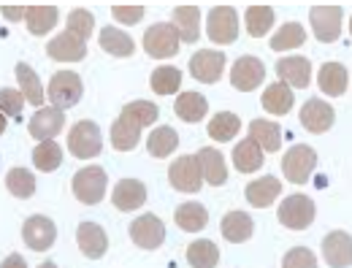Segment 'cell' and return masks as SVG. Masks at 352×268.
Instances as JSON below:
<instances>
[{
	"instance_id": "3",
	"label": "cell",
	"mask_w": 352,
	"mask_h": 268,
	"mask_svg": "<svg viewBox=\"0 0 352 268\" xmlns=\"http://www.w3.org/2000/svg\"><path fill=\"white\" fill-rule=\"evenodd\" d=\"M103 149V138H100V128L89 120H82L71 128L68 133V152L79 160H89L95 155H100Z\"/></svg>"
},
{
	"instance_id": "36",
	"label": "cell",
	"mask_w": 352,
	"mask_h": 268,
	"mask_svg": "<svg viewBox=\"0 0 352 268\" xmlns=\"http://www.w3.org/2000/svg\"><path fill=\"white\" fill-rule=\"evenodd\" d=\"M179 146V135H176L174 128L163 125V128H155L152 135L146 138V149L152 157H168L174 155V149Z\"/></svg>"
},
{
	"instance_id": "30",
	"label": "cell",
	"mask_w": 352,
	"mask_h": 268,
	"mask_svg": "<svg viewBox=\"0 0 352 268\" xmlns=\"http://www.w3.org/2000/svg\"><path fill=\"white\" fill-rule=\"evenodd\" d=\"M209 111V100L198 92H182L176 98V114L184 120V122H201Z\"/></svg>"
},
{
	"instance_id": "25",
	"label": "cell",
	"mask_w": 352,
	"mask_h": 268,
	"mask_svg": "<svg viewBox=\"0 0 352 268\" xmlns=\"http://www.w3.org/2000/svg\"><path fill=\"white\" fill-rule=\"evenodd\" d=\"M220 230L228 241L241 244V241H250V238H252L255 223H252V217H250L247 212H228V214L222 217Z\"/></svg>"
},
{
	"instance_id": "50",
	"label": "cell",
	"mask_w": 352,
	"mask_h": 268,
	"mask_svg": "<svg viewBox=\"0 0 352 268\" xmlns=\"http://www.w3.org/2000/svg\"><path fill=\"white\" fill-rule=\"evenodd\" d=\"M0 133H6V117L0 114Z\"/></svg>"
},
{
	"instance_id": "10",
	"label": "cell",
	"mask_w": 352,
	"mask_h": 268,
	"mask_svg": "<svg viewBox=\"0 0 352 268\" xmlns=\"http://www.w3.org/2000/svg\"><path fill=\"white\" fill-rule=\"evenodd\" d=\"M265 79V65L258 57H239L233 63V71H230V85L241 92H252L263 85Z\"/></svg>"
},
{
	"instance_id": "17",
	"label": "cell",
	"mask_w": 352,
	"mask_h": 268,
	"mask_svg": "<svg viewBox=\"0 0 352 268\" xmlns=\"http://www.w3.org/2000/svg\"><path fill=\"white\" fill-rule=\"evenodd\" d=\"M46 54H49L52 60H57V63H79V60H85V54H87V44L65 30V33H60L57 38H52V41L46 44Z\"/></svg>"
},
{
	"instance_id": "39",
	"label": "cell",
	"mask_w": 352,
	"mask_h": 268,
	"mask_svg": "<svg viewBox=\"0 0 352 268\" xmlns=\"http://www.w3.org/2000/svg\"><path fill=\"white\" fill-rule=\"evenodd\" d=\"M304 41H307V30H304V25H298V22H287V25H282V30L271 38V49H274V52H287V49H298Z\"/></svg>"
},
{
	"instance_id": "4",
	"label": "cell",
	"mask_w": 352,
	"mask_h": 268,
	"mask_svg": "<svg viewBox=\"0 0 352 268\" xmlns=\"http://www.w3.org/2000/svg\"><path fill=\"white\" fill-rule=\"evenodd\" d=\"M342 8L339 5H314L309 11V25L314 30V38L322 44H333L342 36Z\"/></svg>"
},
{
	"instance_id": "41",
	"label": "cell",
	"mask_w": 352,
	"mask_h": 268,
	"mask_svg": "<svg viewBox=\"0 0 352 268\" xmlns=\"http://www.w3.org/2000/svg\"><path fill=\"white\" fill-rule=\"evenodd\" d=\"M120 117L131 120L133 125H138V128H146V125H152V122L160 117V111H157V106H155L152 100H133V103H128V106L122 109Z\"/></svg>"
},
{
	"instance_id": "15",
	"label": "cell",
	"mask_w": 352,
	"mask_h": 268,
	"mask_svg": "<svg viewBox=\"0 0 352 268\" xmlns=\"http://www.w3.org/2000/svg\"><path fill=\"white\" fill-rule=\"evenodd\" d=\"M333 120H336L333 106L325 103V100H320V98L307 100L304 109H301V125L307 128L309 133H325V131H331Z\"/></svg>"
},
{
	"instance_id": "7",
	"label": "cell",
	"mask_w": 352,
	"mask_h": 268,
	"mask_svg": "<svg viewBox=\"0 0 352 268\" xmlns=\"http://www.w3.org/2000/svg\"><path fill=\"white\" fill-rule=\"evenodd\" d=\"M74 195H76V201H82L87 206L100 203L103 195H106V171L98 168V166H87V168L76 171V177H74Z\"/></svg>"
},
{
	"instance_id": "8",
	"label": "cell",
	"mask_w": 352,
	"mask_h": 268,
	"mask_svg": "<svg viewBox=\"0 0 352 268\" xmlns=\"http://www.w3.org/2000/svg\"><path fill=\"white\" fill-rule=\"evenodd\" d=\"M206 30H209V38L214 44H233L239 38V14L233 5H217L209 11V19H206Z\"/></svg>"
},
{
	"instance_id": "44",
	"label": "cell",
	"mask_w": 352,
	"mask_h": 268,
	"mask_svg": "<svg viewBox=\"0 0 352 268\" xmlns=\"http://www.w3.org/2000/svg\"><path fill=\"white\" fill-rule=\"evenodd\" d=\"M92 30H95V16H92V11H87V8H74V11L68 14V33H71V36H76V38H82V41L87 44Z\"/></svg>"
},
{
	"instance_id": "29",
	"label": "cell",
	"mask_w": 352,
	"mask_h": 268,
	"mask_svg": "<svg viewBox=\"0 0 352 268\" xmlns=\"http://www.w3.org/2000/svg\"><path fill=\"white\" fill-rule=\"evenodd\" d=\"M263 109L268 114H276V117L287 114L293 109V89L287 85H282V82L268 85L263 92Z\"/></svg>"
},
{
	"instance_id": "47",
	"label": "cell",
	"mask_w": 352,
	"mask_h": 268,
	"mask_svg": "<svg viewBox=\"0 0 352 268\" xmlns=\"http://www.w3.org/2000/svg\"><path fill=\"white\" fill-rule=\"evenodd\" d=\"M111 14H114V19L117 22H122V25H135V22H141V16H144V5H111Z\"/></svg>"
},
{
	"instance_id": "1",
	"label": "cell",
	"mask_w": 352,
	"mask_h": 268,
	"mask_svg": "<svg viewBox=\"0 0 352 268\" xmlns=\"http://www.w3.org/2000/svg\"><path fill=\"white\" fill-rule=\"evenodd\" d=\"M82 95H85V85H82L79 74H74V71H60V74H54L52 82H49V89H46L49 103H52L54 109H60V111L76 106V103L82 100Z\"/></svg>"
},
{
	"instance_id": "23",
	"label": "cell",
	"mask_w": 352,
	"mask_h": 268,
	"mask_svg": "<svg viewBox=\"0 0 352 268\" xmlns=\"http://www.w3.org/2000/svg\"><path fill=\"white\" fill-rule=\"evenodd\" d=\"M317 82L325 95H344L350 87V71L342 63H325L317 74Z\"/></svg>"
},
{
	"instance_id": "16",
	"label": "cell",
	"mask_w": 352,
	"mask_h": 268,
	"mask_svg": "<svg viewBox=\"0 0 352 268\" xmlns=\"http://www.w3.org/2000/svg\"><path fill=\"white\" fill-rule=\"evenodd\" d=\"M322 255L325 263L333 268H347L352 263V238L344 230H333L322 238Z\"/></svg>"
},
{
	"instance_id": "37",
	"label": "cell",
	"mask_w": 352,
	"mask_h": 268,
	"mask_svg": "<svg viewBox=\"0 0 352 268\" xmlns=\"http://www.w3.org/2000/svg\"><path fill=\"white\" fill-rule=\"evenodd\" d=\"M244 22H247V33L252 38H263L274 25V8L271 5H250Z\"/></svg>"
},
{
	"instance_id": "14",
	"label": "cell",
	"mask_w": 352,
	"mask_h": 268,
	"mask_svg": "<svg viewBox=\"0 0 352 268\" xmlns=\"http://www.w3.org/2000/svg\"><path fill=\"white\" fill-rule=\"evenodd\" d=\"M63 128H65V117H63V111L54 109V106L38 109V111L30 117V122H28L30 135L38 138V141H52Z\"/></svg>"
},
{
	"instance_id": "9",
	"label": "cell",
	"mask_w": 352,
	"mask_h": 268,
	"mask_svg": "<svg viewBox=\"0 0 352 268\" xmlns=\"http://www.w3.org/2000/svg\"><path fill=\"white\" fill-rule=\"evenodd\" d=\"M222 71H225V52L204 49L190 57V74L204 85H217Z\"/></svg>"
},
{
	"instance_id": "31",
	"label": "cell",
	"mask_w": 352,
	"mask_h": 268,
	"mask_svg": "<svg viewBox=\"0 0 352 268\" xmlns=\"http://www.w3.org/2000/svg\"><path fill=\"white\" fill-rule=\"evenodd\" d=\"M250 138L263 149V152H276L282 146V131L276 122H268V120H255L250 125Z\"/></svg>"
},
{
	"instance_id": "24",
	"label": "cell",
	"mask_w": 352,
	"mask_h": 268,
	"mask_svg": "<svg viewBox=\"0 0 352 268\" xmlns=\"http://www.w3.org/2000/svg\"><path fill=\"white\" fill-rule=\"evenodd\" d=\"M282 192V181L276 177H263V179H255L247 184V201L255 206V209H265L271 206Z\"/></svg>"
},
{
	"instance_id": "20",
	"label": "cell",
	"mask_w": 352,
	"mask_h": 268,
	"mask_svg": "<svg viewBox=\"0 0 352 268\" xmlns=\"http://www.w3.org/2000/svg\"><path fill=\"white\" fill-rule=\"evenodd\" d=\"M111 203L120 212H135L146 203V187L138 179H122L111 192Z\"/></svg>"
},
{
	"instance_id": "51",
	"label": "cell",
	"mask_w": 352,
	"mask_h": 268,
	"mask_svg": "<svg viewBox=\"0 0 352 268\" xmlns=\"http://www.w3.org/2000/svg\"><path fill=\"white\" fill-rule=\"evenodd\" d=\"M38 268H57L54 263H44V266H38Z\"/></svg>"
},
{
	"instance_id": "43",
	"label": "cell",
	"mask_w": 352,
	"mask_h": 268,
	"mask_svg": "<svg viewBox=\"0 0 352 268\" xmlns=\"http://www.w3.org/2000/svg\"><path fill=\"white\" fill-rule=\"evenodd\" d=\"M6 187L16 198H30L36 192V177L28 168H11L6 177Z\"/></svg>"
},
{
	"instance_id": "38",
	"label": "cell",
	"mask_w": 352,
	"mask_h": 268,
	"mask_svg": "<svg viewBox=\"0 0 352 268\" xmlns=\"http://www.w3.org/2000/svg\"><path fill=\"white\" fill-rule=\"evenodd\" d=\"M60 163H63V149H60V144L57 141H41L36 149H33V166L38 168V171H54V168H60Z\"/></svg>"
},
{
	"instance_id": "19",
	"label": "cell",
	"mask_w": 352,
	"mask_h": 268,
	"mask_svg": "<svg viewBox=\"0 0 352 268\" xmlns=\"http://www.w3.org/2000/svg\"><path fill=\"white\" fill-rule=\"evenodd\" d=\"M276 74H279L282 85L307 89L309 82H311V63L307 57H282L276 63Z\"/></svg>"
},
{
	"instance_id": "34",
	"label": "cell",
	"mask_w": 352,
	"mask_h": 268,
	"mask_svg": "<svg viewBox=\"0 0 352 268\" xmlns=\"http://www.w3.org/2000/svg\"><path fill=\"white\" fill-rule=\"evenodd\" d=\"M141 141V128L133 125L131 120L120 117L114 125H111V146L120 149V152H133Z\"/></svg>"
},
{
	"instance_id": "22",
	"label": "cell",
	"mask_w": 352,
	"mask_h": 268,
	"mask_svg": "<svg viewBox=\"0 0 352 268\" xmlns=\"http://www.w3.org/2000/svg\"><path fill=\"white\" fill-rule=\"evenodd\" d=\"M198 166H201V177L204 181H209V184H214V187H220L228 181V168H225V157H222L217 149H212V146H204L201 152H198Z\"/></svg>"
},
{
	"instance_id": "26",
	"label": "cell",
	"mask_w": 352,
	"mask_h": 268,
	"mask_svg": "<svg viewBox=\"0 0 352 268\" xmlns=\"http://www.w3.org/2000/svg\"><path fill=\"white\" fill-rule=\"evenodd\" d=\"M263 149L252 141V138H244L239 141V146L233 149V166L241 171V174H252L263 166Z\"/></svg>"
},
{
	"instance_id": "45",
	"label": "cell",
	"mask_w": 352,
	"mask_h": 268,
	"mask_svg": "<svg viewBox=\"0 0 352 268\" xmlns=\"http://www.w3.org/2000/svg\"><path fill=\"white\" fill-rule=\"evenodd\" d=\"M22 106H25V95L19 89H0V114H8V117H19L22 114ZM22 120V117H19Z\"/></svg>"
},
{
	"instance_id": "49",
	"label": "cell",
	"mask_w": 352,
	"mask_h": 268,
	"mask_svg": "<svg viewBox=\"0 0 352 268\" xmlns=\"http://www.w3.org/2000/svg\"><path fill=\"white\" fill-rule=\"evenodd\" d=\"M0 268H28V263L22 260V255H8L6 260H3V266Z\"/></svg>"
},
{
	"instance_id": "42",
	"label": "cell",
	"mask_w": 352,
	"mask_h": 268,
	"mask_svg": "<svg viewBox=\"0 0 352 268\" xmlns=\"http://www.w3.org/2000/svg\"><path fill=\"white\" fill-rule=\"evenodd\" d=\"M149 85H152V92H157V95H174L182 85V71L171 68V65H160L157 71H152Z\"/></svg>"
},
{
	"instance_id": "32",
	"label": "cell",
	"mask_w": 352,
	"mask_h": 268,
	"mask_svg": "<svg viewBox=\"0 0 352 268\" xmlns=\"http://www.w3.org/2000/svg\"><path fill=\"white\" fill-rule=\"evenodd\" d=\"M187 263L192 268H214L220 263V249L214 241L209 238H201V241H192L187 247Z\"/></svg>"
},
{
	"instance_id": "2",
	"label": "cell",
	"mask_w": 352,
	"mask_h": 268,
	"mask_svg": "<svg viewBox=\"0 0 352 268\" xmlns=\"http://www.w3.org/2000/svg\"><path fill=\"white\" fill-rule=\"evenodd\" d=\"M314 166H317V152L307 146V144H296L285 152L282 157V171L285 179L293 181V184H304L309 181V177L314 174Z\"/></svg>"
},
{
	"instance_id": "46",
	"label": "cell",
	"mask_w": 352,
	"mask_h": 268,
	"mask_svg": "<svg viewBox=\"0 0 352 268\" xmlns=\"http://www.w3.org/2000/svg\"><path fill=\"white\" fill-rule=\"evenodd\" d=\"M282 268H317V258L309 249H304V247H296V249H290L285 255Z\"/></svg>"
},
{
	"instance_id": "40",
	"label": "cell",
	"mask_w": 352,
	"mask_h": 268,
	"mask_svg": "<svg viewBox=\"0 0 352 268\" xmlns=\"http://www.w3.org/2000/svg\"><path fill=\"white\" fill-rule=\"evenodd\" d=\"M239 131H241V120L233 111H220L209 122V138H214V141H230V138H236Z\"/></svg>"
},
{
	"instance_id": "28",
	"label": "cell",
	"mask_w": 352,
	"mask_h": 268,
	"mask_svg": "<svg viewBox=\"0 0 352 268\" xmlns=\"http://www.w3.org/2000/svg\"><path fill=\"white\" fill-rule=\"evenodd\" d=\"M60 14H57V5H28V30L33 36H46L49 30H54Z\"/></svg>"
},
{
	"instance_id": "11",
	"label": "cell",
	"mask_w": 352,
	"mask_h": 268,
	"mask_svg": "<svg viewBox=\"0 0 352 268\" xmlns=\"http://www.w3.org/2000/svg\"><path fill=\"white\" fill-rule=\"evenodd\" d=\"M168 179L179 192H198L204 187V177H201V166L192 155H184L174 160V166L168 168Z\"/></svg>"
},
{
	"instance_id": "27",
	"label": "cell",
	"mask_w": 352,
	"mask_h": 268,
	"mask_svg": "<svg viewBox=\"0 0 352 268\" xmlns=\"http://www.w3.org/2000/svg\"><path fill=\"white\" fill-rule=\"evenodd\" d=\"M16 82H19V92L25 95V100L28 103H33V106H44V85H41V79L36 76V71L28 65V63H19L16 65Z\"/></svg>"
},
{
	"instance_id": "5",
	"label": "cell",
	"mask_w": 352,
	"mask_h": 268,
	"mask_svg": "<svg viewBox=\"0 0 352 268\" xmlns=\"http://www.w3.org/2000/svg\"><path fill=\"white\" fill-rule=\"evenodd\" d=\"M144 52L149 57L166 60L179 52V33L171 22H157L144 33Z\"/></svg>"
},
{
	"instance_id": "21",
	"label": "cell",
	"mask_w": 352,
	"mask_h": 268,
	"mask_svg": "<svg viewBox=\"0 0 352 268\" xmlns=\"http://www.w3.org/2000/svg\"><path fill=\"white\" fill-rule=\"evenodd\" d=\"M171 25L179 33V41L195 44L201 38V8L198 5H176Z\"/></svg>"
},
{
	"instance_id": "33",
	"label": "cell",
	"mask_w": 352,
	"mask_h": 268,
	"mask_svg": "<svg viewBox=\"0 0 352 268\" xmlns=\"http://www.w3.org/2000/svg\"><path fill=\"white\" fill-rule=\"evenodd\" d=\"M98 41H100L103 52H109L114 57H131L133 52H135V44H133L131 36L122 33V30H117V27H103Z\"/></svg>"
},
{
	"instance_id": "13",
	"label": "cell",
	"mask_w": 352,
	"mask_h": 268,
	"mask_svg": "<svg viewBox=\"0 0 352 268\" xmlns=\"http://www.w3.org/2000/svg\"><path fill=\"white\" fill-rule=\"evenodd\" d=\"M131 238L141 249H157L166 241V225L160 223V217H155V214H141L131 225Z\"/></svg>"
},
{
	"instance_id": "6",
	"label": "cell",
	"mask_w": 352,
	"mask_h": 268,
	"mask_svg": "<svg viewBox=\"0 0 352 268\" xmlns=\"http://www.w3.org/2000/svg\"><path fill=\"white\" fill-rule=\"evenodd\" d=\"M279 223L290 230H307L309 225L314 223V203L311 198L296 192V195H287L282 203H279Z\"/></svg>"
},
{
	"instance_id": "35",
	"label": "cell",
	"mask_w": 352,
	"mask_h": 268,
	"mask_svg": "<svg viewBox=\"0 0 352 268\" xmlns=\"http://www.w3.org/2000/svg\"><path fill=\"white\" fill-rule=\"evenodd\" d=\"M206 223H209V212H206L201 203H182V206L176 209V225H179L182 230H187V233L204 230Z\"/></svg>"
},
{
	"instance_id": "48",
	"label": "cell",
	"mask_w": 352,
	"mask_h": 268,
	"mask_svg": "<svg viewBox=\"0 0 352 268\" xmlns=\"http://www.w3.org/2000/svg\"><path fill=\"white\" fill-rule=\"evenodd\" d=\"M0 14H3L8 22H19V19L28 16V5H3Z\"/></svg>"
},
{
	"instance_id": "12",
	"label": "cell",
	"mask_w": 352,
	"mask_h": 268,
	"mask_svg": "<svg viewBox=\"0 0 352 268\" xmlns=\"http://www.w3.org/2000/svg\"><path fill=\"white\" fill-rule=\"evenodd\" d=\"M22 238L33 252H46L57 238V227L44 214H33L28 223L22 225Z\"/></svg>"
},
{
	"instance_id": "18",
	"label": "cell",
	"mask_w": 352,
	"mask_h": 268,
	"mask_svg": "<svg viewBox=\"0 0 352 268\" xmlns=\"http://www.w3.org/2000/svg\"><path fill=\"white\" fill-rule=\"evenodd\" d=\"M76 244H79L82 255H87L89 260H98V258H103L106 249H109V236H106V230H103L100 225L82 223L79 230H76Z\"/></svg>"
}]
</instances>
